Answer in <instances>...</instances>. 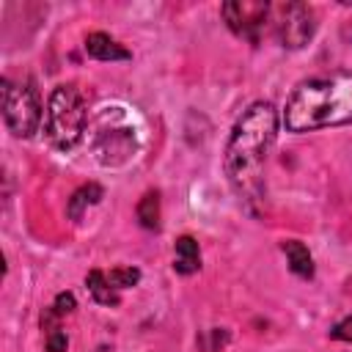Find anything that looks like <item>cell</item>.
Listing matches in <instances>:
<instances>
[{"label":"cell","mask_w":352,"mask_h":352,"mask_svg":"<svg viewBox=\"0 0 352 352\" xmlns=\"http://www.w3.org/2000/svg\"><path fill=\"white\" fill-rule=\"evenodd\" d=\"M91 148L102 165H107V168L124 165L138 148L135 129L129 124H121L118 113H113V116L104 113V116H99V121L91 132Z\"/></svg>","instance_id":"5"},{"label":"cell","mask_w":352,"mask_h":352,"mask_svg":"<svg viewBox=\"0 0 352 352\" xmlns=\"http://www.w3.org/2000/svg\"><path fill=\"white\" fill-rule=\"evenodd\" d=\"M74 305H77V300H74V294L72 292H60L58 297H55V302H52V308L63 316V314H72L74 311Z\"/></svg>","instance_id":"16"},{"label":"cell","mask_w":352,"mask_h":352,"mask_svg":"<svg viewBox=\"0 0 352 352\" xmlns=\"http://www.w3.org/2000/svg\"><path fill=\"white\" fill-rule=\"evenodd\" d=\"M275 33L286 50H300L314 38L316 30V14L305 3H283L275 8Z\"/></svg>","instance_id":"6"},{"label":"cell","mask_w":352,"mask_h":352,"mask_svg":"<svg viewBox=\"0 0 352 352\" xmlns=\"http://www.w3.org/2000/svg\"><path fill=\"white\" fill-rule=\"evenodd\" d=\"M102 195H104V190H102L96 182H88V184L77 187V190L72 192V198H69V206H66L69 220H80V217H82V212H85V206L99 204V201H102Z\"/></svg>","instance_id":"11"},{"label":"cell","mask_w":352,"mask_h":352,"mask_svg":"<svg viewBox=\"0 0 352 352\" xmlns=\"http://www.w3.org/2000/svg\"><path fill=\"white\" fill-rule=\"evenodd\" d=\"M85 286L91 292V297L99 302V305H118V289L110 283V278L102 272V270H91L88 278H85Z\"/></svg>","instance_id":"12"},{"label":"cell","mask_w":352,"mask_h":352,"mask_svg":"<svg viewBox=\"0 0 352 352\" xmlns=\"http://www.w3.org/2000/svg\"><path fill=\"white\" fill-rule=\"evenodd\" d=\"M352 121V72H336L300 82L283 110L289 132H314Z\"/></svg>","instance_id":"2"},{"label":"cell","mask_w":352,"mask_h":352,"mask_svg":"<svg viewBox=\"0 0 352 352\" xmlns=\"http://www.w3.org/2000/svg\"><path fill=\"white\" fill-rule=\"evenodd\" d=\"M283 253H286V261H289V270L300 278H314V258L308 253V248L300 242V239H286L283 245Z\"/></svg>","instance_id":"10"},{"label":"cell","mask_w":352,"mask_h":352,"mask_svg":"<svg viewBox=\"0 0 352 352\" xmlns=\"http://www.w3.org/2000/svg\"><path fill=\"white\" fill-rule=\"evenodd\" d=\"M44 346H47V352H66L69 338L60 327H50V330H44Z\"/></svg>","instance_id":"15"},{"label":"cell","mask_w":352,"mask_h":352,"mask_svg":"<svg viewBox=\"0 0 352 352\" xmlns=\"http://www.w3.org/2000/svg\"><path fill=\"white\" fill-rule=\"evenodd\" d=\"M3 121L16 138H30L41 121L38 91L30 80L11 82L3 80Z\"/></svg>","instance_id":"4"},{"label":"cell","mask_w":352,"mask_h":352,"mask_svg":"<svg viewBox=\"0 0 352 352\" xmlns=\"http://www.w3.org/2000/svg\"><path fill=\"white\" fill-rule=\"evenodd\" d=\"M85 121H88V110H85V99L80 88L72 82L58 85L47 102V121H44L47 140L55 148L69 151L82 140Z\"/></svg>","instance_id":"3"},{"label":"cell","mask_w":352,"mask_h":352,"mask_svg":"<svg viewBox=\"0 0 352 352\" xmlns=\"http://www.w3.org/2000/svg\"><path fill=\"white\" fill-rule=\"evenodd\" d=\"M278 135V113L270 102H253L231 129L226 143V176L248 212L264 201V162Z\"/></svg>","instance_id":"1"},{"label":"cell","mask_w":352,"mask_h":352,"mask_svg":"<svg viewBox=\"0 0 352 352\" xmlns=\"http://www.w3.org/2000/svg\"><path fill=\"white\" fill-rule=\"evenodd\" d=\"M173 270L179 275H192L201 270V250L192 236H179L176 239V253H173Z\"/></svg>","instance_id":"9"},{"label":"cell","mask_w":352,"mask_h":352,"mask_svg":"<svg viewBox=\"0 0 352 352\" xmlns=\"http://www.w3.org/2000/svg\"><path fill=\"white\" fill-rule=\"evenodd\" d=\"M107 278H110V283L116 289H129V286H135L140 280V270L138 267H116V270L107 272Z\"/></svg>","instance_id":"14"},{"label":"cell","mask_w":352,"mask_h":352,"mask_svg":"<svg viewBox=\"0 0 352 352\" xmlns=\"http://www.w3.org/2000/svg\"><path fill=\"white\" fill-rule=\"evenodd\" d=\"M138 220L143 228L148 231H157L160 228V192H146L138 204Z\"/></svg>","instance_id":"13"},{"label":"cell","mask_w":352,"mask_h":352,"mask_svg":"<svg viewBox=\"0 0 352 352\" xmlns=\"http://www.w3.org/2000/svg\"><path fill=\"white\" fill-rule=\"evenodd\" d=\"M330 338H336V341H352V316L341 319V322L330 330Z\"/></svg>","instance_id":"17"},{"label":"cell","mask_w":352,"mask_h":352,"mask_svg":"<svg viewBox=\"0 0 352 352\" xmlns=\"http://www.w3.org/2000/svg\"><path fill=\"white\" fill-rule=\"evenodd\" d=\"M85 52L96 60H129L132 52L126 47H121L116 38H110L107 33H88L85 36Z\"/></svg>","instance_id":"8"},{"label":"cell","mask_w":352,"mask_h":352,"mask_svg":"<svg viewBox=\"0 0 352 352\" xmlns=\"http://www.w3.org/2000/svg\"><path fill=\"white\" fill-rule=\"evenodd\" d=\"M220 11H223L228 28L239 38H248L250 44H258V38L264 33V25L272 14V6L270 3H250V0H231V3H223Z\"/></svg>","instance_id":"7"}]
</instances>
